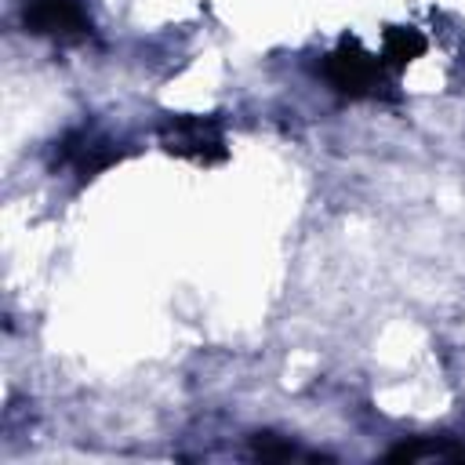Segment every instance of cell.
I'll return each instance as SVG.
<instances>
[{"instance_id":"obj_4","label":"cell","mask_w":465,"mask_h":465,"mask_svg":"<svg viewBox=\"0 0 465 465\" xmlns=\"http://www.w3.org/2000/svg\"><path fill=\"white\" fill-rule=\"evenodd\" d=\"M58 160L69 163L80 178H94L98 171H105L109 163H116L120 153H116L113 142H105V138H98V134H91V131H76V134H69V138L62 142Z\"/></svg>"},{"instance_id":"obj_1","label":"cell","mask_w":465,"mask_h":465,"mask_svg":"<svg viewBox=\"0 0 465 465\" xmlns=\"http://www.w3.org/2000/svg\"><path fill=\"white\" fill-rule=\"evenodd\" d=\"M389 65L381 54H371L356 36H345L327 58H323V80L349 98H371L385 87Z\"/></svg>"},{"instance_id":"obj_6","label":"cell","mask_w":465,"mask_h":465,"mask_svg":"<svg viewBox=\"0 0 465 465\" xmlns=\"http://www.w3.org/2000/svg\"><path fill=\"white\" fill-rule=\"evenodd\" d=\"M421 51H425V36L418 29H411V25H400V29H389L385 33V44H381L378 54H381V62L389 69H400V65L414 62Z\"/></svg>"},{"instance_id":"obj_3","label":"cell","mask_w":465,"mask_h":465,"mask_svg":"<svg viewBox=\"0 0 465 465\" xmlns=\"http://www.w3.org/2000/svg\"><path fill=\"white\" fill-rule=\"evenodd\" d=\"M22 22L36 36H51L58 44H73L91 36V18L80 0H25Z\"/></svg>"},{"instance_id":"obj_2","label":"cell","mask_w":465,"mask_h":465,"mask_svg":"<svg viewBox=\"0 0 465 465\" xmlns=\"http://www.w3.org/2000/svg\"><path fill=\"white\" fill-rule=\"evenodd\" d=\"M160 145L171 156L193 160V163H222L229 156L222 124L214 116H171L160 127Z\"/></svg>"},{"instance_id":"obj_7","label":"cell","mask_w":465,"mask_h":465,"mask_svg":"<svg viewBox=\"0 0 465 465\" xmlns=\"http://www.w3.org/2000/svg\"><path fill=\"white\" fill-rule=\"evenodd\" d=\"M254 454H258V458H305L294 443L272 440L269 432H258V436H254Z\"/></svg>"},{"instance_id":"obj_5","label":"cell","mask_w":465,"mask_h":465,"mask_svg":"<svg viewBox=\"0 0 465 465\" xmlns=\"http://www.w3.org/2000/svg\"><path fill=\"white\" fill-rule=\"evenodd\" d=\"M465 461V443L450 436H429V440H411L389 450V461Z\"/></svg>"}]
</instances>
